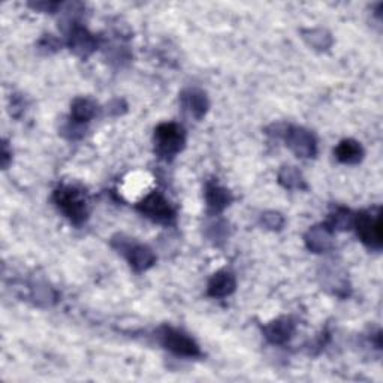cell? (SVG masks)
I'll list each match as a JSON object with an SVG mask.
<instances>
[{
  "label": "cell",
  "mask_w": 383,
  "mask_h": 383,
  "mask_svg": "<svg viewBox=\"0 0 383 383\" xmlns=\"http://www.w3.org/2000/svg\"><path fill=\"white\" fill-rule=\"evenodd\" d=\"M53 200L57 208L71 220L74 225H81L87 219V200L84 193L74 186H60L54 190Z\"/></svg>",
  "instance_id": "cell-1"
},
{
  "label": "cell",
  "mask_w": 383,
  "mask_h": 383,
  "mask_svg": "<svg viewBox=\"0 0 383 383\" xmlns=\"http://www.w3.org/2000/svg\"><path fill=\"white\" fill-rule=\"evenodd\" d=\"M155 143L159 157L172 159L186 145V132L177 123H162L155 131Z\"/></svg>",
  "instance_id": "cell-2"
},
{
  "label": "cell",
  "mask_w": 383,
  "mask_h": 383,
  "mask_svg": "<svg viewBox=\"0 0 383 383\" xmlns=\"http://www.w3.org/2000/svg\"><path fill=\"white\" fill-rule=\"evenodd\" d=\"M159 339L162 346H164L169 352H172L174 355L184 356V358L201 356L200 346L196 344L195 340L190 339L188 334H184L180 330L164 327L159 331Z\"/></svg>",
  "instance_id": "cell-3"
},
{
  "label": "cell",
  "mask_w": 383,
  "mask_h": 383,
  "mask_svg": "<svg viewBox=\"0 0 383 383\" xmlns=\"http://www.w3.org/2000/svg\"><path fill=\"white\" fill-rule=\"evenodd\" d=\"M353 228L365 246L371 249H380L382 246V220L379 210L363 212L355 216Z\"/></svg>",
  "instance_id": "cell-4"
},
{
  "label": "cell",
  "mask_w": 383,
  "mask_h": 383,
  "mask_svg": "<svg viewBox=\"0 0 383 383\" xmlns=\"http://www.w3.org/2000/svg\"><path fill=\"white\" fill-rule=\"evenodd\" d=\"M136 208L139 213H143L147 219L153 220L156 223L169 225L176 220V210H174L165 196L157 192L147 195L144 200L138 202Z\"/></svg>",
  "instance_id": "cell-5"
},
{
  "label": "cell",
  "mask_w": 383,
  "mask_h": 383,
  "mask_svg": "<svg viewBox=\"0 0 383 383\" xmlns=\"http://www.w3.org/2000/svg\"><path fill=\"white\" fill-rule=\"evenodd\" d=\"M112 245L124 254L132 268L138 273H143L147 271L148 268H152L156 262L153 250L148 249L147 246L136 245V242L131 240H123V237H120L119 240H114Z\"/></svg>",
  "instance_id": "cell-6"
},
{
  "label": "cell",
  "mask_w": 383,
  "mask_h": 383,
  "mask_svg": "<svg viewBox=\"0 0 383 383\" xmlns=\"http://www.w3.org/2000/svg\"><path fill=\"white\" fill-rule=\"evenodd\" d=\"M283 136L286 139L287 147L292 150V152L298 157H315L318 153V143L316 138L310 131L304 129V127H297V126H287Z\"/></svg>",
  "instance_id": "cell-7"
},
{
  "label": "cell",
  "mask_w": 383,
  "mask_h": 383,
  "mask_svg": "<svg viewBox=\"0 0 383 383\" xmlns=\"http://www.w3.org/2000/svg\"><path fill=\"white\" fill-rule=\"evenodd\" d=\"M295 332V323L291 318H280L264 327V335L271 344H285Z\"/></svg>",
  "instance_id": "cell-8"
},
{
  "label": "cell",
  "mask_w": 383,
  "mask_h": 383,
  "mask_svg": "<svg viewBox=\"0 0 383 383\" xmlns=\"http://www.w3.org/2000/svg\"><path fill=\"white\" fill-rule=\"evenodd\" d=\"M235 287H237L235 275L232 274L231 271L223 270V271L216 273L212 277L210 283H208L207 294L210 295L212 298H225L234 292Z\"/></svg>",
  "instance_id": "cell-9"
},
{
  "label": "cell",
  "mask_w": 383,
  "mask_h": 383,
  "mask_svg": "<svg viewBox=\"0 0 383 383\" xmlns=\"http://www.w3.org/2000/svg\"><path fill=\"white\" fill-rule=\"evenodd\" d=\"M205 201L207 207L213 214L222 213L225 208L231 204L232 196L228 189L217 183H208L205 186Z\"/></svg>",
  "instance_id": "cell-10"
},
{
  "label": "cell",
  "mask_w": 383,
  "mask_h": 383,
  "mask_svg": "<svg viewBox=\"0 0 383 383\" xmlns=\"http://www.w3.org/2000/svg\"><path fill=\"white\" fill-rule=\"evenodd\" d=\"M181 103L195 119H202L208 111V99L204 91L198 89H189L181 93Z\"/></svg>",
  "instance_id": "cell-11"
},
{
  "label": "cell",
  "mask_w": 383,
  "mask_h": 383,
  "mask_svg": "<svg viewBox=\"0 0 383 383\" xmlns=\"http://www.w3.org/2000/svg\"><path fill=\"white\" fill-rule=\"evenodd\" d=\"M306 245L315 253H325L332 247V231L327 226H313L306 234Z\"/></svg>",
  "instance_id": "cell-12"
},
{
  "label": "cell",
  "mask_w": 383,
  "mask_h": 383,
  "mask_svg": "<svg viewBox=\"0 0 383 383\" xmlns=\"http://www.w3.org/2000/svg\"><path fill=\"white\" fill-rule=\"evenodd\" d=\"M69 46L74 53L78 56H89L96 50L98 39L95 34H91L87 29L83 27H75L71 33V38H69Z\"/></svg>",
  "instance_id": "cell-13"
},
{
  "label": "cell",
  "mask_w": 383,
  "mask_h": 383,
  "mask_svg": "<svg viewBox=\"0 0 383 383\" xmlns=\"http://www.w3.org/2000/svg\"><path fill=\"white\" fill-rule=\"evenodd\" d=\"M334 155L339 162L346 165H356L364 157V148L355 139H343V141L335 147Z\"/></svg>",
  "instance_id": "cell-14"
},
{
  "label": "cell",
  "mask_w": 383,
  "mask_h": 383,
  "mask_svg": "<svg viewBox=\"0 0 383 383\" xmlns=\"http://www.w3.org/2000/svg\"><path fill=\"white\" fill-rule=\"evenodd\" d=\"M71 112H72V120L75 123L83 124L95 117L98 112V105L89 98H78L72 103Z\"/></svg>",
  "instance_id": "cell-15"
},
{
  "label": "cell",
  "mask_w": 383,
  "mask_h": 383,
  "mask_svg": "<svg viewBox=\"0 0 383 383\" xmlns=\"http://www.w3.org/2000/svg\"><path fill=\"white\" fill-rule=\"evenodd\" d=\"M278 183L286 189H304L306 183L301 172L295 167H283L278 172Z\"/></svg>",
  "instance_id": "cell-16"
},
{
  "label": "cell",
  "mask_w": 383,
  "mask_h": 383,
  "mask_svg": "<svg viewBox=\"0 0 383 383\" xmlns=\"http://www.w3.org/2000/svg\"><path fill=\"white\" fill-rule=\"evenodd\" d=\"M304 39L307 41V44L310 46H313L315 50H328L332 39L331 34L328 32H325L322 29H313V30H307L304 33Z\"/></svg>",
  "instance_id": "cell-17"
},
{
  "label": "cell",
  "mask_w": 383,
  "mask_h": 383,
  "mask_svg": "<svg viewBox=\"0 0 383 383\" xmlns=\"http://www.w3.org/2000/svg\"><path fill=\"white\" fill-rule=\"evenodd\" d=\"M353 219H355V216H352V213L349 210H346V208H339V210L330 217V223L327 226L332 232L349 229L353 226Z\"/></svg>",
  "instance_id": "cell-18"
},
{
  "label": "cell",
  "mask_w": 383,
  "mask_h": 383,
  "mask_svg": "<svg viewBox=\"0 0 383 383\" xmlns=\"http://www.w3.org/2000/svg\"><path fill=\"white\" fill-rule=\"evenodd\" d=\"M262 225L266 229L278 231V229L283 228L285 219L280 213H277V212H266L265 214H262Z\"/></svg>",
  "instance_id": "cell-19"
},
{
  "label": "cell",
  "mask_w": 383,
  "mask_h": 383,
  "mask_svg": "<svg viewBox=\"0 0 383 383\" xmlns=\"http://www.w3.org/2000/svg\"><path fill=\"white\" fill-rule=\"evenodd\" d=\"M8 159H9V152H8V147H6V144H4V157H2L4 168H6V167H8Z\"/></svg>",
  "instance_id": "cell-20"
}]
</instances>
